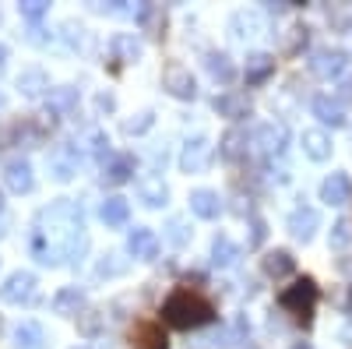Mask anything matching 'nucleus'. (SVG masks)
I'll list each match as a JSON object with an SVG mask.
<instances>
[{
    "instance_id": "10",
    "label": "nucleus",
    "mask_w": 352,
    "mask_h": 349,
    "mask_svg": "<svg viewBox=\"0 0 352 349\" xmlns=\"http://www.w3.org/2000/svg\"><path fill=\"white\" fill-rule=\"evenodd\" d=\"M300 145H303V156L307 159H314V162H328L331 159V134L324 131V127H307L303 134H300Z\"/></svg>"
},
{
    "instance_id": "11",
    "label": "nucleus",
    "mask_w": 352,
    "mask_h": 349,
    "mask_svg": "<svg viewBox=\"0 0 352 349\" xmlns=\"http://www.w3.org/2000/svg\"><path fill=\"white\" fill-rule=\"evenodd\" d=\"M208 156H212L208 138L197 134V138H190V141L184 145V152H180V169H184V173H201L204 166H208Z\"/></svg>"
},
{
    "instance_id": "12",
    "label": "nucleus",
    "mask_w": 352,
    "mask_h": 349,
    "mask_svg": "<svg viewBox=\"0 0 352 349\" xmlns=\"http://www.w3.org/2000/svg\"><path fill=\"white\" fill-rule=\"evenodd\" d=\"M4 184L14 191V194H28L36 187V173H32V162L28 159H11L4 166Z\"/></svg>"
},
{
    "instance_id": "30",
    "label": "nucleus",
    "mask_w": 352,
    "mask_h": 349,
    "mask_svg": "<svg viewBox=\"0 0 352 349\" xmlns=\"http://www.w3.org/2000/svg\"><path fill=\"white\" fill-rule=\"evenodd\" d=\"M134 342H138V349H166V335H162V328L152 325V321H141V325L134 328Z\"/></svg>"
},
{
    "instance_id": "40",
    "label": "nucleus",
    "mask_w": 352,
    "mask_h": 349,
    "mask_svg": "<svg viewBox=\"0 0 352 349\" xmlns=\"http://www.w3.org/2000/svg\"><path fill=\"white\" fill-rule=\"evenodd\" d=\"M338 96H342L345 103H352V74H349V78H342V85H338Z\"/></svg>"
},
{
    "instance_id": "44",
    "label": "nucleus",
    "mask_w": 352,
    "mask_h": 349,
    "mask_svg": "<svg viewBox=\"0 0 352 349\" xmlns=\"http://www.w3.org/2000/svg\"><path fill=\"white\" fill-rule=\"evenodd\" d=\"M0 212H4V194H0Z\"/></svg>"
},
{
    "instance_id": "43",
    "label": "nucleus",
    "mask_w": 352,
    "mask_h": 349,
    "mask_svg": "<svg viewBox=\"0 0 352 349\" xmlns=\"http://www.w3.org/2000/svg\"><path fill=\"white\" fill-rule=\"evenodd\" d=\"M289 349H314V346H310V342H292Z\"/></svg>"
},
{
    "instance_id": "29",
    "label": "nucleus",
    "mask_w": 352,
    "mask_h": 349,
    "mask_svg": "<svg viewBox=\"0 0 352 349\" xmlns=\"http://www.w3.org/2000/svg\"><path fill=\"white\" fill-rule=\"evenodd\" d=\"M50 109L53 113H78V89L74 85H60V89H50Z\"/></svg>"
},
{
    "instance_id": "34",
    "label": "nucleus",
    "mask_w": 352,
    "mask_h": 349,
    "mask_svg": "<svg viewBox=\"0 0 352 349\" xmlns=\"http://www.w3.org/2000/svg\"><path fill=\"white\" fill-rule=\"evenodd\" d=\"M152 124H155V116L144 109V113H138V120H124V134H144Z\"/></svg>"
},
{
    "instance_id": "9",
    "label": "nucleus",
    "mask_w": 352,
    "mask_h": 349,
    "mask_svg": "<svg viewBox=\"0 0 352 349\" xmlns=\"http://www.w3.org/2000/svg\"><path fill=\"white\" fill-rule=\"evenodd\" d=\"M127 254L138 257V261H152L159 254V233L148 229V226H134L127 233Z\"/></svg>"
},
{
    "instance_id": "1",
    "label": "nucleus",
    "mask_w": 352,
    "mask_h": 349,
    "mask_svg": "<svg viewBox=\"0 0 352 349\" xmlns=\"http://www.w3.org/2000/svg\"><path fill=\"white\" fill-rule=\"evenodd\" d=\"M162 321L169 328H180V332H194L215 321V307L212 300H204L194 289H173L169 300L162 304Z\"/></svg>"
},
{
    "instance_id": "21",
    "label": "nucleus",
    "mask_w": 352,
    "mask_h": 349,
    "mask_svg": "<svg viewBox=\"0 0 352 349\" xmlns=\"http://www.w3.org/2000/svg\"><path fill=\"white\" fill-rule=\"evenodd\" d=\"M11 339H14V349H46V332L36 321H21L11 332Z\"/></svg>"
},
{
    "instance_id": "23",
    "label": "nucleus",
    "mask_w": 352,
    "mask_h": 349,
    "mask_svg": "<svg viewBox=\"0 0 352 349\" xmlns=\"http://www.w3.org/2000/svg\"><path fill=\"white\" fill-rule=\"evenodd\" d=\"M99 215H102L106 226H124L131 219V201L120 198V194H109L102 205H99Z\"/></svg>"
},
{
    "instance_id": "33",
    "label": "nucleus",
    "mask_w": 352,
    "mask_h": 349,
    "mask_svg": "<svg viewBox=\"0 0 352 349\" xmlns=\"http://www.w3.org/2000/svg\"><path fill=\"white\" fill-rule=\"evenodd\" d=\"M18 11H21V18H28V21L36 25L50 11V4H43V0H25V4H18Z\"/></svg>"
},
{
    "instance_id": "15",
    "label": "nucleus",
    "mask_w": 352,
    "mask_h": 349,
    "mask_svg": "<svg viewBox=\"0 0 352 349\" xmlns=\"http://www.w3.org/2000/svg\"><path fill=\"white\" fill-rule=\"evenodd\" d=\"M18 89H21V96H28V99H39V96L50 92V74H46L43 67H28V71L18 74Z\"/></svg>"
},
{
    "instance_id": "8",
    "label": "nucleus",
    "mask_w": 352,
    "mask_h": 349,
    "mask_svg": "<svg viewBox=\"0 0 352 349\" xmlns=\"http://www.w3.org/2000/svg\"><path fill=\"white\" fill-rule=\"evenodd\" d=\"M320 201L331 209H345L352 201V180L345 173H328V177L320 180Z\"/></svg>"
},
{
    "instance_id": "2",
    "label": "nucleus",
    "mask_w": 352,
    "mask_h": 349,
    "mask_svg": "<svg viewBox=\"0 0 352 349\" xmlns=\"http://www.w3.org/2000/svg\"><path fill=\"white\" fill-rule=\"evenodd\" d=\"M317 282L314 279H296L289 289H282V297H278V307L285 314H292L300 325H310L314 321V310H317Z\"/></svg>"
},
{
    "instance_id": "41",
    "label": "nucleus",
    "mask_w": 352,
    "mask_h": 349,
    "mask_svg": "<svg viewBox=\"0 0 352 349\" xmlns=\"http://www.w3.org/2000/svg\"><path fill=\"white\" fill-rule=\"evenodd\" d=\"M96 106H99V109H106V113H109V109H113V106H116V103H113V96H109V92H102V96H99V99H96Z\"/></svg>"
},
{
    "instance_id": "45",
    "label": "nucleus",
    "mask_w": 352,
    "mask_h": 349,
    "mask_svg": "<svg viewBox=\"0 0 352 349\" xmlns=\"http://www.w3.org/2000/svg\"><path fill=\"white\" fill-rule=\"evenodd\" d=\"M74 349H85V346H74Z\"/></svg>"
},
{
    "instance_id": "27",
    "label": "nucleus",
    "mask_w": 352,
    "mask_h": 349,
    "mask_svg": "<svg viewBox=\"0 0 352 349\" xmlns=\"http://www.w3.org/2000/svg\"><path fill=\"white\" fill-rule=\"evenodd\" d=\"M240 254H243L240 244H232L229 237H222V233L212 240V265H215V268H232V265L240 261Z\"/></svg>"
},
{
    "instance_id": "18",
    "label": "nucleus",
    "mask_w": 352,
    "mask_h": 349,
    "mask_svg": "<svg viewBox=\"0 0 352 349\" xmlns=\"http://www.w3.org/2000/svg\"><path fill=\"white\" fill-rule=\"evenodd\" d=\"M204 71H208L219 85H232V78H236V67H232V61H229L226 53H219V50L204 53Z\"/></svg>"
},
{
    "instance_id": "28",
    "label": "nucleus",
    "mask_w": 352,
    "mask_h": 349,
    "mask_svg": "<svg viewBox=\"0 0 352 349\" xmlns=\"http://www.w3.org/2000/svg\"><path fill=\"white\" fill-rule=\"evenodd\" d=\"M109 50H113V56L120 64H134L138 56H141V43L131 36V32H116L113 39H109Z\"/></svg>"
},
{
    "instance_id": "16",
    "label": "nucleus",
    "mask_w": 352,
    "mask_h": 349,
    "mask_svg": "<svg viewBox=\"0 0 352 349\" xmlns=\"http://www.w3.org/2000/svg\"><path fill=\"white\" fill-rule=\"evenodd\" d=\"M190 212H194L197 219H219V212H222V198H219L215 191H208V187H201V191L190 194Z\"/></svg>"
},
{
    "instance_id": "22",
    "label": "nucleus",
    "mask_w": 352,
    "mask_h": 349,
    "mask_svg": "<svg viewBox=\"0 0 352 349\" xmlns=\"http://www.w3.org/2000/svg\"><path fill=\"white\" fill-rule=\"evenodd\" d=\"M134 177V159L131 156H109L102 162V180L106 184H127Z\"/></svg>"
},
{
    "instance_id": "19",
    "label": "nucleus",
    "mask_w": 352,
    "mask_h": 349,
    "mask_svg": "<svg viewBox=\"0 0 352 349\" xmlns=\"http://www.w3.org/2000/svg\"><path fill=\"white\" fill-rule=\"evenodd\" d=\"M261 268H264L268 279H285V275H292V268H296V257H292L289 251H268L264 261H261Z\"/></svg>"
},
{
    "instance_id": "39",
    "label": "nucleus",
    "mask_w": 352,
    "mask_h": 349,
    "mask_svg": "<svg viewBox=\"0 0 352 349\" xmlns=\"http://www.w3.org/2000/svg\"><path fill=\"white\" fill-rule=\"evenodd\" d=\"M116 272H124V265H116V261H109V254H106V261L99 265V275H116Z\"/></svg>"
},
{
    "instance_id": "20",
    "label": "nucleus",
    "mask_w": 352,
    "mask_h": 349,
    "mask_svg": "<svg viewBox=\"0 0 352 349\" xmlns=\"http://www.w3.org/2000/svg\"><path fill=\"white\" fill-rule=\"evenodd\" d=\"M134 18H138V25H141V32H148L152 39L162 36V28H166V11H162L159 4H141V8L134 11Z\"/></svg>"
},
{
    "instance_id": "36",
    "label": "nucleus",
    "mask_w": 352,
    "mask_h": 349,
    "mask_svg": "<svg viewBox=\"0 0 352 349\" xmlns=\"http://www.w3.org/2000/svg\"><path fill=\"white\" fill-rule=\"evenodd\" d=\"M169 240H173V247H184L187 240H190V233H187V226H184V219H169Z\"/></svg>"
},
{
    "instance_id": "24",
    "label": "nucleus",
    "mask_w": 352,
    "mask_h": 349,
    "mask_svg": "<svg viewBox=\"0 0 352 349\" xmlns=\"http://www.w3.org/2000/svg\"><path fill=\"white\" fill-rule=\"evenodd\" d=\"M215 113L229 116V120H243V116L250 113V99L240 96V92H226V96H215Z\"/></svg>"
},
{
    "instance_id": "4",
    "label": "nucleus",
    "mask_w": 352,
    "mask_h": 349,
    "mask_svg": "<svg viewBox=\"0 0 352 349\" xmlns=\"http://www.w3.org/2000/svg\"><path fill=\"white\" fill-rule=\"evenodd\" d=\"M162 89L173 96V99H184V103H190V99H197V81H194V74H190V67H184V64H166V71H162Z\"/></svg>"
},
{
    "instance_id": "31",
    "label": "nucleus",
    "mask_w": 352,
    "mask_h": 349,
    "mask_svg": "<svg viewBox=\"0 0 352 349\" xmlns=\"http://www.w3.org/2000/svg\"><path fill=\"white\" fill-rule=\"evenodd\" d=\"M50 173H53V180H71L78 173V156L74 152H53L50 156Z\"/></svg>"
},
{
    "instance_id": "38",
    "label": "nucleus",
    "mask_w": 352,
    "mask_h": 349,
    "mask_svg": "<svg viewBox=\"0 0 352 349\" xmlns=\"http://www.w3.org/2000/svg\"><path fill=\"white\" fill-rule=\"evenodd\" d=\"M106 145H109V138H106L102 131H92V134H88V152L102 156V152H106Z\"/></svg>"
},
{
    "instance_id": "35",
    "label": "nucleus",
    "mask_w": 352,
    "mask_h": 349,
    "mask_svg": "<svg viewBox=\"0 0 352 349\" xmlns=\"http://www.w3.org/2000/svg\"><path fill=\"white\" fill-rule=\"evenodd\" d=\"M349 240H352V226L345 222V219H338L335 226H331V247H349Z\"/></svg>"
},
{
    "instance_id": "17",
    "label": "nucleus",
    "mask_w": 352,
    "mask_h": 349,
    "mask_svg": "<svg viewBox=\"0 0 352 349\" xmlns=\"http://www.w3.org/2000/svg\"><path fill=\"white\" fill-rule=\"evenodd\" d=\"M85 310V293L78 286H67L60 289V293L53 297V314H60V317H78Z\"/></svg>"
},
{
    "instance_id": "13",
    "label": "nucleus",
    "mask_w": 352,
    "mask_h": 349,
    "mask_svg": "<svg viewBox=\"0 0 352 349\" xmlns=\"http://www.w3.org/2000/svg\"><path fill=\"white\" fill-rule=\"evenodd\" d=\"M314 116L324 127H345L349 116H345V103L342 99H331V96H317L314 99Z\"/></svg>"
},
{
    "instance_id": "6",
    "label": "nucleus",
    "mask_w": 352,
    "mask_h": 349,
    "mask_svg": "<svg viewBox=\"0 0 352 349\" xmlns=\"http://www.w3.org/2000/svg\"><path fill=\"white\" fill-rule=\"evenodd\" d=\"M285 229H289L296 240L310 244V240L317 237V229H320V215H317V209H310V205H296V209L289 212V219H285Z\"/></svg>"
},
{
    "instance_id": "7",
    "label": "nucleus",
    "mask_w": 352,
    "mask_h": 349,
    "mask_svg": "<svg viewBox=\"0 0 352 349\" xmlns=\"http://www.w3.org/2000/svg\"><path fill=\"white\" fill-rule=\"evenodd\" d=\"M36 297V275L32 272H11L0 286V300L4 304H28Z\"/></svg>"
},
{
    "instance_id": "37",
    "label": "nucleus",
    "mask_w": 352,
    "mask_h": 349,
    "mask_svg": "<svg viewBox=\"0 0 352 349\" xmlns=\"http://www.w3.org/2000/svg\"><path fill=\"white\" fill-rule=\"evenodd\" d=\"M264 237H268V226H264L261 215H254V219H250V240H247V244H250V247H261Z\"/></svg>"
},
{
    "instance_id": "32",
    "label": "nucleus",
    "mask_w": 352,
    "mask_h": 349,
    "mask_svg": "<svg viewBox=\"0 0 352 349\" xmlns=\"http://www.w3.org/2000/svg\"><path fill=\"white\" fill-rule=\"evenodd\" d=\"M78 325H81L85 335H99V328H102V314H99V310H81V314H78Z\"/></svg>"
},
{
    "instance_id": "42",
    "label": "nucleus",
    "mask_w": 352,
    "mask_h": 349,
    "mask_svg": "<svg viewBox=\"0 0 352 349\" xmlns=\"http://www.w3.org/2000/svg\"><path fill=\"white\" fill-rule=\"evenodd\" d=\"M8 67V46H0V71Z\"/></svg>"
},
{
    "instance_id": "25",
    "label": "nucleus",
    "mask_w": 352,
    "mask_h": 349,
    "mask_svg": "<svg viewBox=\"0 0 352 349\" xmlns=\"http://www.w3.org/2000/svg\"><path fill=\"white\" fill-rule=\"evenodd\" d=\"M247 149H250V134H247V131H240V127L226 131V138H222V145H219L222 159H229V162L243 159V156H247Z\"/></svg>"
},
{
    "instance_id": "26",
    "label": "nucleus",
    "mask_w": 352,
    "mask_h": 349,
    "mask_svg": "<svg viewBox=\"0 0 352 349\" xmlns=\"http://www.w3.org/2000/svg\"><path fill=\"white\" fill-rule=\"evenodd\" d=\"M138 198H141L148 209H162L166 201H169V187L162 184V177H144V180L138 184Z\"/></svg>"
},
{
    "instance_id": "3",
    "label": "nucleus",
    "mask_w": 352,
    "mask_h": 349,
    "mask_svg": "<svg viewBox=\"0 0 352 349\" xmlns=\"http://www.w3.org/2000/svg\"><path fill=\"white\" fill-rule=\"evenodd\" d=\"M285 141H289L285 124H261V127L250 134L254 152H257V156H264L268 162H275V159H282V156H285Z\"/></svg>"
},
{
    "instance_id": "14",
    "label": "nucleus",
    "mask_w": 352,
    "mask_h": 349,
    "mask_svg": "<svg viewBox=\"0 0 352 349\" xmlns=\"http://www.w3.org/2000/svg\"><path fill=\"white\" fill-rule=\"evenodd\" d=\"M275 74V56L272 53H250L247 56V67H243V78L247 85H261Z\"/></svg>"
},
{
    "instance_id": "5",
    "label": "nucleus",
    "mask_w": 352,
    "mask_h": 349,
    "mask_svg": "<svg viewBox=\"0 0 352 349\" xmlns=\"http://www.w3.org/2000/svg\"><path fill=\"white\" fill-rule=\"evenodd\" d=\"M345 67H349V53L338 50V46H324L310 56V71L317 78H342Z\"/></svg>"
}]
</instances>
